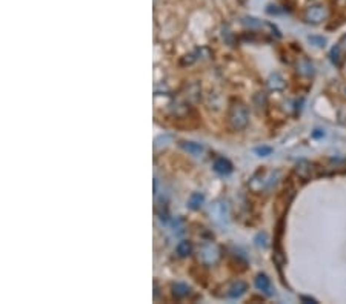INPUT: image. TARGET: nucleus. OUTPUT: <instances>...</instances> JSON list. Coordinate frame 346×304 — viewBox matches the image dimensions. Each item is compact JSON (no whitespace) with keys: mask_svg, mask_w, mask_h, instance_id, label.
<instances>
[{"mask_svg":"<svg viewBox=\"0 0 346 304\" xmlns=\"http://www.w3.org/2000/svg\"><path fill=\"white\" fill-rule=\"evenodd\" d=\"M228 119H229V123H231V126L234 127V129H237V131L245 129L246 124H248V122H249V116H248L246 106L242 105L240 102L232 103V106H231V109H229Z\"/></svg>","mask_w":346,"mask_h":304,"instance_id":"1","label":"nucleus"},{"mask_svg":"<svg viewBox=\"0 0 346 304\" xmlns=\"http://www.w3.org/2000/svg\"><path fill=\"white\" fill-rule=\"evenodd\" d=\"M328 15V9L323 6V5H312L306 9L305 12V19L308 23H312V25H317V23H322Z\"/></svg>","mask_w":346,"mask_h":304,"instance_id":"2","label":"nucleus"},{"mask_svg":"<svg viewBox=\"0 0 346 304\" xmlns=\"http://www.w3.org/2000/svg\"><path fill=\"white\" fill-rule=\"evenodd\" d=\"M295 172L300 179L309 180L311 175H312V165L309 162H306V160H302V162H298V165L295 168Z\"/></svg>","mask_w":346,"mask_h":304,"instance_id":"3","label":"nucleus"},{"mask_svg":"<svg viewBox=\"0 0 346 304\" xmlns=\"http://www.w3.org/2000/svg\"><path fill=\"white\" fill-rule=\"evenodd\" d=\"M214 171L218 172V174H222V175H228L232 171V165H231L229 160L220 157V158H217L215 162H214Z\"/></svg>","mask_w":346,"mask_h":304,"instance_id":"4","label":"nucleus"},{"mask_svg":"<svg viewBox=\"0 0 346 304\" xmlns=\"http://www.w3.org/2000/svg\"><path fill=\"white\" fill-rule=\"evenodd\" d=\"M256 287L265 294H271V281L265 274H259L256 278Z\"/></svg>","mask_w":346,"mask_h":304,"instance_id":"5","label":"nucleus"},{"mask_svg":"<svg viewBox=\"0 0 346 304\" xmlns=\"http://www.w3.org/2000/svg\"><path fill=\"white\" fill-rule=\"evenodd\" d=\"M202 257H203V260H205L207 263H214L218 258V250L212 244L205 246V247H203V250H202Z\"/></svg>","mask_w":346,"mask_h":304,"instance_id":"6","label":"nucleus"},{"mask_svg":"<svg viewBox=\"0 0 346 304\" xmlns=\"http://www.w3.org/2000/svg\"><path fill=\"white\" fill-rule=\"evenodd\" d=\"M180 146L191 155H200L203 152V146L200 145V143H196V141H182Z\"/></svg>","mask_w":346,"mask_h":304,"instance_id":"7","label":"nucleus"},{"mask_svg":"<svg viewBox=\"0 0 346 304\" xmlns=\"http://www.w3.org/2000/svg\"><path fill=\"white\" fill-rule=\"evenodd\" d=\"M268 86L273 91H281L283 88H285V80H283V77L280 74H273L268 78Z\"/></svg>","mask_w":346,"mask_h":304,"instance_id":"8","label":"nucleus"},{"mask_svg":"<svg viewBox=\"0 0 346 304\" xmlns=\"http://www.w3.org/2000/svg\"><path fill=\"white\" fill-rule=\"evenodd\" d=\"M246 289H248L246 283H243V281H237L235 284H232V286H231V289H229L228 295H229L231 298H239V297H242V295L246 292Z\"/></svg>","mask_w":346,"mask_h":304,"instance_id":"9","label":"nucleus"},{"mask_svg":"<svg viewBox=\"0 0 346 304\" xmlns=\"http://www.w3.org/2000/svg\"><path fill=\"white\" fill-rule=\"evenodd\" d=\"M203 201H205V197H203V194H200V192H194V194H191V197H190L188 206H190L191 209H199V207L203 204Z\"/></svg>","mask_w":346,"mask_h":304,"instance_id":"10","label":"nucleus"},{"mask_svg":"<svg viewBox=\"0 0 346 304\" xmlns=\"http://www.w3.org/2000/svg\"><path fill=\"white\" fill-rule=\"evenodd\" d=\"M172 289H174V295L179 297V298H183V297H188L191 292V287L190 286H186L183 283H177L172 286Z\"/></svg>","mask_w":346,"mask_h":304,"instance_id":"11","label":"nucleus"},{"mask_svg":"<svg viewBox=\"0 0 346 304\" xmlns=\"http://www.w3.org/2000/svg\"><path fill=\"white\" fill-rule=\"evenodd\" d=\"M297 68H298V69H297L298 72L303 74V75H306V77H309V75L314 74V66H312V63L308 61V60H302L300 63H298Z\"/></svg>","mask_w":346,"mask_h":304,"instance_id":"12","label":"nucleus"},{"mask_svg":"<svg viewBox=\"0 0 346 304\" xmlns=\"http://www.w3.org/2000/svg\"><path fill=\"white\" fill-rule=\"evenodd\" d=\"M193 250V246L191 243L188 242V240H183V242H180L177 244V253L180 255V257H186V255H190Z\"/></svg>","mask_w":346,"mask_h":304,"instance_id":"13","label":"nucleus"},{"mask_svg":"<svg viewBox=\"0 0 346 304\" xmlns=\"http://www.w3.org/2000/svg\"><path fill=\"white\" fill-rule=\"evenodd\" d=\"M242 23H243L245 26H248V28H253V29L262 28V26H263V22L259 20V19H254V17H243V19H242Z\"/></svg>","mask_w":346,"mask_h":304,"instance_id":"14","label":"nucleus"},{"mask_svg":"<svg viewBox=\"0 0 346 304\" xmlns=\"http://www.w3.org/2000/svg\"><path fill=\"white\" fill-rule=\"evenodd\" d=\"M308 40L314 45V46H317V48H323L326 45V39L325 37H319V36H309Z\"/></svg>","mask_w":346,"mask_h":304,"instance_id":"15","label":"nucleus"},{"mask_svg":"<svg viewBox=\"0 0 346 304\" xmlns=\"http://www.w3.org/2000/svg\"><path fill=\"white\" fill-rule=\"evenodd\" d=\"M254 152H256L259 157H268V155L273 154V148H270V146H262V148H256Z\"/></svg>","mask_w":346,"mask_h":304,"instance_id":"16","label":"nucleus"},{"mask_svg":"<svg viewBox=\"0 0 346 304\" xmlns=\"http://www.w3.org/2000/svg\"><path fill=\"white\" fill-rule=\"evenodd\" d=\"M331 59H333V61L336 63V65H339V63H340V60H339V48H334V50L331 51Z\"/></svg>","mask_w":346,"mask_h":304,"instance_id":"17","label":"nucleus"},{"mask_svg":"<svg viewBox=\"0 0 346 304\" xmlns=\"http://www.w3.org/2000/svg\"><path fill=\"white\" fill-rule=\"evenodd\" d=\"M300 300H302V301H305V303H317L316 300H314V298H309V297H300Z\"/></svg>","mask_w":346,"mask_h":304,"instance_id":"18","label":"nucleus"}]
</instances>
